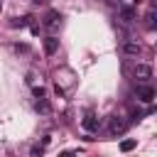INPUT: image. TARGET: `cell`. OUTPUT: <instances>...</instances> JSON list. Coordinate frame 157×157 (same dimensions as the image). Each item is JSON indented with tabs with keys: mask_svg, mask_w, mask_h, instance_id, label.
<instances>
[{
	"mask_svg": "<svg viewBox=\"0 0 157 157\" xmlns=\"http://www.w3.org/2000/svg\"><path fill=\"white\" fill-rule=\"evenodd\" d=\"M125 128H128V120H123L120 115H110L108 118V132L110 135H120V132H125Z\"/></svg>",
	"mask_w": 157,
	"mask_h": 157,
	"instance_id": "6da1fadb",
	"label": "cell"
},
{
	"mask_svg": "<svg viewBox=\"0 0 157 157\" xmlns=\"http://www.w3.org/2000/svg\"><path fill=\"white\" fill-rule=\"evenodd\" d=\"M132 74H135V78H137V81L147 83V81L152 78V66H150V64H135Z\"/></svg>",
	"mask_w": 157,
	"mask_h": 157,
	"instance_id": "7a4b0ae2",
	"label": "cell"
},
{
	"mask_svg": "<svg viewBox=\"0 0 157 157\" xmlns=\"http://www.w3.org/2000/svg\"><path fill=\"white\" fill-rule=\"evenodd\" d=\"M135 93H137V98H140L142 103H152V101H155V88H152V86H147V83L135 86Z\"/></svg>",
	"mask_w": 157,
	"mask_h": 157,
	"instance_id": "3957f363",
	"label": "cell"
},
{
	"mask_svg": "<svg viewBox=\"0 0 157 157\" xmlns=\"http://www.w3.org/2000/svg\"><path fill=\"white\" fill-rule=\"evenodd\" d=\"M83 128H86L88 132H96V130L101 128V120H98V115L88 110V113H86V118H83Z\"/></svg>",
	"mask_w": 157,
	"mask_h": 157,
	"instance_id": "277c9868",
	"label": "cell"
},
{
	"mask_svg": "<svg viewBox=\"0 0 157 157\" xmlns=\"http://www.w3.org/2000/svg\"><path fill=\"white\" fill-rule=\"evenodd\" d=\"M59 20H61V15H59L56 10H49V12L44 15V27H49V29H54V27L59 25Z\"/></svg>",
	"mask_w": 157,
	"mask_h": 157,
	"instance_id": "5b68a950",
	"label": "cell"
},
{
	"mask_svg": "<svg viewBox=\"0 0 157 157\" xmlns=\"http://www.w3.org/2000/svg\"><path fill=\"white\" fill-rule=\"evenodd\" d=\"M56 49H59V39H56V37H47V39H44V54L52 56Z\"/></svg>",
	"mask_w": 157,
	"mask_h": 157,
	"instance_id": "8992f818",
	"label": "cell"
},
{
	"mask_svg": "<svg viewBox=\"0 0 157 157\" xmlns=\"http://www.w3.org/2000/svg\"><path fill=\"white\" fill-rule=\"evenodd\" d=\"M34 108H37V113H42V115H47V113H52V105H49V101L42 96V98H37V103H34Z\"/></svg>",
	"mask_w": 157,
	"mask_h": 157,
	"instance_id": "52a82bcc",
	"label": "cell"
},
{
	"mask_svg": "<svg viewBox=\"0 0 157 157\" xmlns=\"http://www.w3.org/2000/svg\"><path fill=\"white\" fill-rule=\"evenodd\" d=\"M123 54H130V56L140 54V44L137 42H123Z\"/></svg>",
	"mask_w": 157,
	"mask_h": 157,
	"instance_id": "ba28073f",
	"label": "cell"
},
{
	"mask_svg": "<svg viewBox=\"0 0 157 157\" xmlns=\"http://www.w3.org/2000/svg\"><path fill=\"white\" fill-rule=\"evenodd\" d=\"M120 20L123 22H132L135 20V10L132 7H120Z\"/></svg>",
	"mask_w": 157,
	"mask_h": 157,
	"instance_id": "9c48e42d",
	"label": "cell"
},
{
	"mask_svg": "<svg viewBox=\"0 0 157 157\" xmlns=\"http://www.w3.org/2000/svg\"><path fill=\"white\" fill-rule=\"evenodd\" d=\"M145 25H147V29H155V7L145 15Z\"/></svg>",
	"mask_w": 157,
	"mask_h": 157,
	"instance_id": "30bf717a",
	"label": "cell"
},
{
	"mask_svg": "<svg viewBox=\"0 0 157 157\" xmlns=\"http://www.w3.org/2000/svg\"><path fill=\"white\" fill-rule=\"evenodd\" d=\"M132 147H135V140H123L120 142V152H130Z\"/></svg>",
	"mask_w": 157,
	"mask_h": 157,
	"instance_id": "8fae6325",
	"label": "cell"
},
{
	"mask_svg": "<svg viewBox=\"0 0 157 157\" xmlns=\"http://www.w3.org/2000/svg\"><path fill=\"white\" fill-rule=\"evenodd\" d=\"M29 20H32V17H22V20H17V17H15V20L10 22V27H25V25H27Z\"/></svg>",
	"mask_w": 157,
	"mask_h": 157,
	"instance_id": "7c38bea8",
	"label": "cell"
},
{
	"mask_svg": "<svg viewBox=\"0 0 157 157\" xmlns=\"http://www.w3.org/2000/svg\"><path fill=\"white\" fill-rule=\"evenodd\" d=\"M42 152H44V145H34V147L29 150V155H32V157H37V155H42Z\"/></svg>",
	"mask_w": 157,
	"mask_h": 157,
	"instance_id": "4fadbf2b",
	"label": "cell"
},
{
	"mask_svg": "<svg viewBox=\"0 0 157 157\" xmlns=\"http://www.w3.org/2000/svg\"><path fill=\"white\" fill-rule=\"evenodd\" d=\"M32 93H34V98H42V96H44V88H42V86H34Z\"/></svg>",
	"mask_w": 157,
	"mask_h": 157,
	"instance_id": "5bb4252c",
	"label": "cell"
},
{
	"mask_svg": "<svg viewBox=\"0 0 157 157\" xmlns=\"http://www.w3.org/2000/svg\"><path fill=\"white\" fill-rule=\"evenodd\" d=\"M15 52H22L25 54V52H29V47L27 44H15Z\"/></svg>",
	"mask_w": 157,
	"mask_h": 157,
	"instance_id": "9a60e30c",
	"label": "cell"
},
{
	"mask_svg": "<svg viewBox=\"0 0 157 157\" xmlns=\"http://www.w3.org/2000/svg\"><path fill=\"white\" fill-rule=\"evenodd\" d=\"M140 118H142V113H140V110H132V113H130V120H132V123H135V120H140Z\"/></svg>",
	"mask_w": 157,
	"mask_h": 157,
	"instance_id": "2e32d148",
	"label": "cell"
},
{
	"mask_svg": "<svg viewBox=\"0 0 157 157\" xmlns=\"http://www.w3.org/2000/svg\"><path fill=\"white\" fill-rule=\"evenodd\" d=\"M34 2H37V5H42V2H47V0H34Z\"/></svg>",
	"mask_w": 157,
	"mask_h": 157,
	"instance_id": "e0dca14e",
	"label": "cell"
},
{
	"mask_svg": "<svg viewBox=\"0 0 157 157\" xmlns=\"http://www.w3.org/2000/svg\"><path fill=\"white\" fill-rule=\"evenodd\" d=\"M0 10H2V2H0Z\"/></svg>",
	"mask_w": 157,
	"mask_h": 157,
	"instance_id": "ac0fdd59",
	"label": "cell"
}]
</instances>
